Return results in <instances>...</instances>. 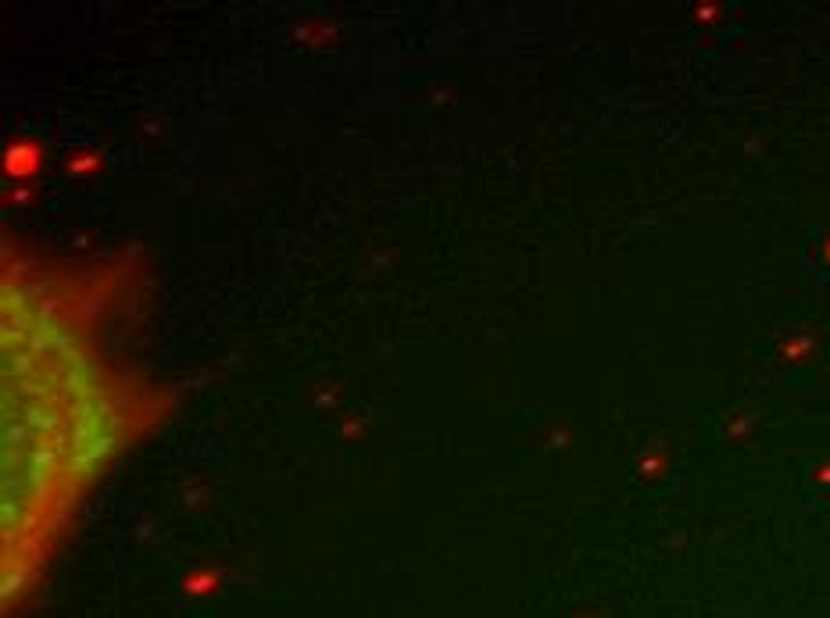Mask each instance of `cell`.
Wrapping results in <instances>:
<instances>
[{
	"label": "cell",
	"mask_w": 830,
	"mask_h": 618,
	"mask_svg": "<svg viewBox=\"0 0 830 618\" xmlns=\"http://www.w3.org/2000/svg\"><path fill=\"white\" fill-rule=\"evenodd\" d=\"M298 36L304 39V44H330L333 39V25L330 22H304L301 30H298Z\"/></svg>",
	"instance_id": "2"
},
{
	"label": "cell",
	"mask_w": 830,
	"mask_h": 618,
	"mask_svg": "<svg viewBox=\"0 0 830 618\" xmlns=\"http://www.w3.org/2000/svg\"><path fill=\"white\" fill-rule=\"evenodd\" d=\"M39 165H44V151H39L36 140H15L8 143V158H4V172L8 179H33Z\"/></svg>",
	"instance_id": "1"
},
{
	"label": "cell",
	"mask_w": 830,
	"mask_h": 618,
	"mask_svg": "<svg viewBox=\"0 0 830 618\" xmlns=\"http://www.w3.org/2000/svg\"><path fill=\"white\" fill-rule=\"evenodd\" d=\"M101 168V154H72L69 158V172H79V176H87V172Z\"/></svg>",
	"instance_id": "3"
}]
</instances>
